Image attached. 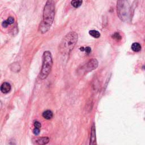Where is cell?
Masks as SVG:
<instances>
[{
  "label": "cell",
  "instance_id": "1",
  "mask_svg": "<svg viewBox=\"0 0 145 145\" xmlns=\"http://www.w3.org/2000/svg\"><path fill=\"white\" fill-rule=\"evenodd\" d=\"M55 16V2L48 1L44 7L43 21L39 27V31L42 33L47 32L50 29Z\"/></svg>",
  "mask_w": 145,
  "mask_h": 145
},
{
  "label": "cell",
  "instance_id": "2",
  "mask_svg": "<svg viewBox=\"0 0 145 145\" xmlns=\"http://www.w3.org/2000/svg\"><path fill=\"white\" fill-rule=\"evenodd\" d=\"M78 39V34L71 31L65 36L60 44L59 50L62 54L67 55L73 49Z\"/></svg>",
  "mask_w": 145,
  "mask_h": 145
},
{
  "label": "cell",
  "instance_id": "3",
  "mask_svg": "<svg viewBox=\"0 0 145 145\" xmlns=\"http://www.w3.org/2000/svg\"><path fill=\"white\" fill-rule=\"evenodd\" d=\"M53 65V60L51 53L49 51H45L43 55V64L39 77L41 79L46 78L50 73Z\"/></svg>",
  "mask_w": 145,
  "mask_h": 145
},
{
  "label": "cell",
  "instance_id": "4",
  "mask_svg": "<svg viewBox=\"0 0 145 145\" xmlns=\"http://www.w3.org/2000/svg\"><path fill=\"white\" fill-rule=\"evenodd\" d=\"M117 14L119 18L124 21H127L129 19L130 7L127 1H117Z\"/></svg>",
  "mask_w": 145,
  "mask_h": 145
},
{
  "label": "cell",
  "instance_id": "5",
  "mask_svg": "<svg viewBox=\"0 0 145 145\" xmlns=\"http://www.w3.org/2000/svg\"><path fill=\"white\" fill-rule=\"evenodd\" d=\"M98 66V61L97 60L95 59H93L90 60L86 64L85 66V70L86 72L92 71L95 69H96Z\"/></svg>",
  "mask_w": 145,
  "mask_h": 145
},
{
  "label": "cell",
  "instance_id": "6",
  "mask_svg": "<svg viewBox=\"0 0 145 145\" xmlns=\"http://www.w3.org/2000/svg\"><path fill=\"white\" fill-rule=\"evenodd\" d=\"M11 87L8 82H3L1 86V91L3 94H7L11 91Z\"/></svg>",
  "mask_w": 145,
  "mask_h": 145
},
{
  "label": "cell",
  "instance_id": "7",
  "mask_svg": "<svg viewBox=\"0 0 145 145\" xmlns=\"http://www.w3.org/2000/svg\"><path fill=\"white\" fill-rule=\"evenodd\" d=\"M90 145H96V132H95V128L94 124L93 125L91 129V134L90 139Z\"/></svg>",
  "mask_w": 145,
  "mask_h": 145
},
{
  "label": "cell",
  "instance_id": "8",
  "mask_svg": "<svg viewBox=\"0 0 145 145\" xmlns=\"http://www.w3.org/2000/svg\"><path fill=\"white\" fill-rule=\"evenodd\" d=\"M36 143L39 145H45L49 142V139L48 137H41L36 139Z\"/></svg>",
  "mask_w": 145,
  "mask_h": 145
},
{
  "label": "cell",
  "instance_id": "9",
  "mask_svg": "<svg viewBox=\"0 0 145 145\" xmlns=\"http://www.w3.org/2000/svg\"><path fill=\"white\" fill-rule=\"evenodd\" d=\"M14 22V19L13 17H9L6 21H3L2 23V26L3 27H7V26H8L9 25H11L13 24V23Z\"/></svg>",
  "mask_w": 145,
  "mask_h": 145
},
{
  "label": "cell",
  "instance_id": "10",
  "mask_svg": "<svg viewBox=\"0 0 145 145\" xmlns=\"http://www.w3.org/2000/svg\"><path fill=\"white\" fill-rule=\"evenodd\" d=\"M53 112L50 110H45V112L43 113V117L45 119L50 120L53 117Z\"/></svg>",
  "mask_w": 145,
  "mask_h": 145
},
{
  "label": "cell",
  "instance_id": "11",
  "mask_svg": "<svg viewBox=\"0 0 145 145\" xmlns=\"http://www.w3.org/2000/svg\"><path fill=\"white\" fill-rule=\"evenodd\" d=\"M131 48L133 51L135 52H138L141 50V45L138 43H134L132 44Z\"/></svg>",
  "mask_w": 145,
  "mask_h": 145
},
{
  "label": "cell",
  "instance_id": "12",
  "mask_svg": "<svg viewBox=\"0 0 145 145\" xmlns=\"http://www.w3.org/2000/svg\"><path fill=\"white\" fill-rule=\"evenodd\" d=\"M89 34L94 38H99L100 36V33L99 31H96V30H90L89 31Z\"/></svg>",
  "mask_w": 145,
  "mask_h": 145
},
{
  "label": "cell",
  "instance_id": "13",
  "mask_svg": "<svg viewBox=\"0 0 145 145\" xmlns=\"http://www.w3.org/2000/svg\"><path fill=\"white\" fill-rule=\"evenodd\" d=\"M82 2V1H71V4L75 8H78L81 6Z\"/></svg>",
  "mask_w": 145,
  "mask_h": 145
},
{
  "label": "cell",
  "instance_id": "14",
  "mask_svg": "<svg viewBox=\"0 0 145 145\" xmlns=\"http://www.w3.org/2000/svg\"><path fill=\"white\" fill-rule=\"evenodd\" d=\"M80 50H81V51H85L87 53V54H89V53L91 52V49L89 47H87L86 48L81 47V48H80Z\"/></svg>",
  "mask_w": 145,
  "mask_h": 145
},
{
  "label": "cell",
  "instance_id": "15",
  "mask_svg": "<svg viewBox=\"0 0 145 145\" xmlns=\"http://www.w3.org/2000/svg\"><path fill=\"white\" fill-rule=\"evenodd\" d=\"M112 37L114 39H116L117 40H120L121 39V36L120 35V33L118 32L114 33L112 35Z\"/></svg>",
  "mask_w": 145,
  "mask_h": 145
},
{
  "label": "cell",
  "instance_id": "16",
  "mask_svg": "<svg viewBox=\"0 0 145 145\" xmlns=\"http://www.w3.org/2000/svg\"><path fill=\"white\" fill-rule=\"evenodd\" d=\"M33 125H34V127H35V128H38V129H40L41 127V125L39 121H35Z\"/></svg>",
  "mask_w": 145,
  "mask_h": 145
},
{
  "label": "cell",
  "instance_id": "17",
  "mask_svg": "<svg viewBox=\"0 0 145 145\" xmlns=\"http://www.w3.org/2000/svg\"><path fill=\"white\" fill-rule=\"evenodd\" d=\"M33 133L36 136L39 135V133H40V129L35 128V129L33 130Z\"/></svg>",
  "mask_w": 145,
  "mask_h": 145
}]
</instances>
